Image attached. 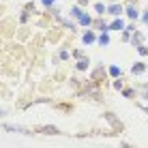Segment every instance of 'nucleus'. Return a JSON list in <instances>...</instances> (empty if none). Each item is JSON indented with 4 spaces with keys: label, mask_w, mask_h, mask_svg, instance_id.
Instances as JSON below:
<instances>
[{
    "label": "nucleus",
    "mask_w": 148,
    "mask_h": 148,
    "mask_svg": "<svg viewBox=\"0 0 148 148\" xmlns=\"http://www.w3.org/2000/svg\"><path fill=\"white\" fill-rule=\"evenodd\" d=\"M137 52H140L142 56H146V54H148V47H144V45H137Z\"/></svg>",
    "instance_id": "a211bd4d"
},
{
    "label": "nucleus",
    "mask_w": 148,
    "mask_h": 148,
    "mask_svg": "<svg viewBox=\"0 0 148 148\" xmlns=\"http://www.w3.org/2000/svg\"><path fill=\"white\" fill-rule=\"evenodd\" d=\"M39 131H43V133H47V135H56V133H58V129H56V127H41Z\"/></svg>",
    "instance_id": "f8f14e48"
},
{
    "label": "nucleus",
    "mask_w": 148,
    "mask_h": 148,
    "mask_svg": "<svg viewBox=\"0 0 148 148\" xmlns=\"http://www.w3.org/2000/svg\"><path fill=\"white\" fill-rule=\"evenodd\" d=\"M122 95H125L127 99H131V97H133L135 92H133V90H131V88H125V90H122Z\"/></svg>",
    "instance_id": "2eb2a0df"
},
{
    "label": "nucleus",
    "mask_w": 148,
    "mask_h": 148,
    "mask_svg": "<svg viewBox=\"0 0 148 148\" xmlns=\"http://www.w3.org/2000/svg\"><path fill=\"white\" fill-rule=\"evenodd\" d=\"M142 19H144V24H148V9L144 11V15H142Z\"/></svg>",
    "instance_id": "412c9836"
},
{
    "label": "nucleus",
    "mask_w": 148,
    "mask_h": 148,
    "mask_svg": "<svg viewBox=\"0 0 148 148\" xmlns=\"http://www.w3.org/2000/svg\"><path fill=\"white\" fill-rule=\"evenodd\" d=\"M73 56H75V58H84V52H82V49H75Z\"/></svg>",
    "instance_id": "aec40b11"
},
{
    "label": "nucleus",
    "mask_w": 148,
    "mask_h": 148,
    "mask_svg": "<svg viewBox=\"0 0 148 148\" xmlns=\"http://www.w3.org/2000/svg\"><path fill=\"white\" fill-rule=\"evenodd\" d=\"M131 41H133V45L137 47V45H142V41H144V34H142V32H137V30H135V32H133V39H131Z\"/></svg>",
    "instance_id": "9d476101"
},
{
    "label": "nucleus",
    "mask_w": 148,
    "mask_h": 148,
    "mask_svg": "<svg viewBox=\"0 0 148 148\" xmlns=\"http://www.w3.org/2000/svg\"><path fill=\"white\" fill-rule=\"evenodd\" d=\"M97 41H99V45H110V32H101Z\"/></svg>",
    "instance_id": "1a4fd4ad"
},
{
    "label": "nucleus",
    "mask_w": 148,
    "mask_h": 148,
    "mask_svg": "<svg viewBox=\"0 0 148 148\" xmlns=\"http://www.w3.org/2000/svg\"><path fill=\"white\" fill-rule=\"evenodd\" d=\"M146 71V62H135L133 67H131V73L133 75H142Z\"/></svg>",
    "instance_id": "7ed1b4c3"
},
{
    "label": "nucleus",
    "mask_w": 148,
    "mask_h": 148,
    "mask_svg": "<svg viewBox=\"0 0 148 148\" xmlns=\"http://www.w3.org/2000/svg\"><path fill=\"white\" fill-rule=\"evenodd\" d=\"M28 17H30V15H28V9H26V11L22 13V17H19V22H22V24H26V22H28Z\"/></svg>",
    "instance_id": "dca6fc26"
},
{
    "label": "nucleus",
    "mask_w": 148,
    "mask_h": 148,
    "mask_svg": "<svg viewBox=\"0 0 148 148\" xmlns=\"http://www.w3.org/2000/svg\"><path fill=\"white\" fill-rule=\"evenodd\" d=\"M69 15H71V17H75V19H79L82 15H84V11H82V7L77 4V7H73V9L69 11Z\"/></svg>",
    "instance_id": "0eeeda50"
},
{
    "label": "nucleus",
    "mask_w": 148,
    "mask_h": 148,
    "mask_svg": "<svg viewBox=\"0 0 148 148\" xmlns=\"http://www.w3.org/2000/svg\"><path fill=\"white\" fill-rule=\"evenodd\" d=\"M110 75H112V77H116V79H118V77H122V71H120V67L112 64V67H110Z\"/></svg>",
    "instance_id": "6e6552de"
},
{
    "label": "nucleus",
    "mask_w": 148,
    "mask_h": 148,
    "mask_svg": "<svg viewBox=\"0 0 148 148\" xmlns=\"http://www.w3.org/2000/svg\"><path fill=\"white\" fill-rule=\"evenodd\" d=\"M127 15H129V19H137L140 17V11H137L135 4H129V7H127Z\"/></svg>",
    "instance_id": "39448f33"
},
{
    "label": "nucleus",
    "mask_w": 148,
    "mask_h": 148,
    "mask_svg": "<svg viewBox=\"0 0 148 148\" xmlns=\"http://www.w3.org/2000/svg\"><path fill=\"white\" fill-rule=\"evenodd\" d=\"M69 56H73V54H69V49H60V52H58L60 60H69Z\"/></svg>",
    "instance_id": "4468645a"
},
{
    "label": "nucleus",
    "mask_w": 148,
    "mask_h": 148,
    "mask_svg": "<svg viewBox=\"0 0 148 148\" xmlns=\"http://www.w3.org/2000/svg\"><path fill=\"white\" fill-rule=\"evenodd\" d=\"M41 2H43V7H47V9H52V7H54V2H56V0H41Z\"/></svg>",
    "instance_id": "f3484780"
},
{
    "label": "nucleus",
    "mask_w": 148,
    "mask_h": 148,
    "mask_svg": "<svg viewBox=\"0 0 148 148\" xmlns=\"http://www.w3.org/2000/svg\"><path fill=\"white\" fill-rule=\"evenodd\" d=\"M133 2H135V0H129V4H133Z\"/></svg>",
    "instance_id": "5701e85b"
},
{
    "label": "nucleus",
    "mask_w": 148,
    "mask_h": 148,
    "mask_svg": "<svg viewBox=\"0 0 148 148\" xmlns=\"http://www.w3.org/2000/svg\"><path fill=\"white\" fill-rule=\"evenodd\" d=\"M88 4V0H79V7H86Z\"/></svg>",
    "instance_id": "4be33fe9"
},
{
    "label": "nucleus",
    "mask_w": 148,
    "mask_h": 148,
    "mask_svg": "<svg viewBox=\"0 0 148 148\" xmlns=\"http://www.w3.org/2000/svg\"><path fill=\"white\" fill-rule=\"evenodd\" d=\"M88 67H90V60L88 58H79L77 64H75V69H77V71H88Z\"/></svg>",
    "instance_id": "423d86ee"
},
{
    "label": "nucleus",
    "mask_w": 148,
    "mask_h": 148,
    "mask_svg": "<svg viewBox=\"0 0 148 148\" xmlns=\"http://www.w3.org/2000/svg\"><path fill=\"white\" fill-rule=\"evenodd\" d=\"M82 41H84L86 45H90V43H95V41H97V37H95V32H92V30H86V32H84V37H82Z\"/></svg>",
    "instance_id": "20e7f679"
},
{
    "label": "nucleus",
    "mask_w": 148,
    "mask_h": 148,
    "mask_svg": "<svg viewBox=\"0 0 148 148\" xmlns=\"http://www.w3.org/2000/svg\"><path fill=\"white\" fill-rule=\"evenodd\" d=\"M95 11L99 13V15H103V13H108V7H105L103 2H97V4H95Z\"/></svg>",
    "instance_id": "ddd939ff"
},
{
    "label": "nucleus",
    "mask_w": 148,
    "mask_h": 148,
    "mask_svg": "<svg viewBox=\"0 0 148 148\" xmlns=\"http://www.w3.org/2000/svg\"><path fill=\"white\" fill-rule=\"evenodd\" d=\"M114 88H116V90H122V79H120V77L114 82Z\"/></svg>",
    "instance_id": "6ab92c4d"
},
{
    "label": "nucleus",
    "mask_w": 148,
    "mask_h": 148,
    "mask_svg": "<svg viewBox=\"0 0 148 148\" xmlns=\"http://www.w3.org/2000/svg\"><path fill=\"white\" fill-rule=\"evenodd\" d=\"M110 28H112V30H118V32H125V30H127V28H125V22H122V17H116L114 22L110 24Z\"/></svg>",
    "instance_id": "f03ea898"
},
{
    "label": "nucleus",
    "mask_w": 148,
    "mask_h": 148,
    "mask_svg": "<svg viewBox=\"0 0 148 148\" xmlns=\"http://www.w3.org/2000/svg\"><path fill=\"white\" fill-rule=\"evenodd\" d=\"M79 24H82V26H92V17H90V15H82V17H79Z\"/></svg>",
    "instance_id": "9b49d317"
},
{
    "label": "nucleus",
    "mask_w": 148,
    "mask_h": 148,
    "mask_svg": "<svg viewBox=\"0 0 148 148\" xmlns=\"http://www.w3.org/2000/svg\"><path fill=\"white\" fill-rule=\"evenodd\" d=\"M108 13L112 15V17H120V15L122 13H125V9H122V4H110V7H108Z\"/></svg>",
    "instance_id": "f257e3e1"
}]
</instances>
